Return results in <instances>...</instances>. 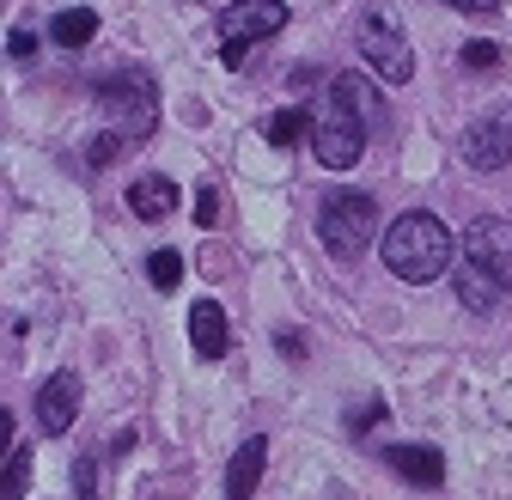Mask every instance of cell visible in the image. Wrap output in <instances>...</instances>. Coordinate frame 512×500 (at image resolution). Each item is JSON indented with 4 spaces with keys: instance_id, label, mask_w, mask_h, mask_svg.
Listing matches in <instances>:
<instances>
[{
    "instance_id": "cb8c5ba5",
    "label": "cell",
    "mask_w": 512,
    "mask_h": 500,
    "mask_svg": "<svg viewBox=\"0 0 512 500\" xmlns=\"http://www.w3.org/2000/svg\"><path fill=\"white\" fill-rule=\"evenodd\" d=\"M116 147H122V135H116V129H104V135L92 141V165H110V159H116Z\"/></svg>"
},
{
    "instance_id": "d6986e66",
    "label": "cell",
    "mask_w": 512,
    "mask_h": 500,
    "mask_svg": "<svg viewBox=\"0 0 512 500\" xmlns=\"http://www.w3.org/2000/svg\"><path fill=\"white\" fill-rule=\"evenodd\" d=\"M74 488H80V500H98V458L92 452L74 464Z\"/></svg>"
},
{
    "instance_id": "5bb4252c",
    "label": "cell",
    "mask_w": 512,
    "mask_h": 500,
    "mask_svg": "<svg viewBox=\"0 0 512 500\" xmlns=\"http://www.w3.org/2000/svg\"><path fill=\"white\" fill-rule=\"evenodd\" d=\"M128 208H135V220H165L171 208H177V183L171 177H135L128 183Z\"/></svg>"
},
{
    "instance_id": "277c9868",
    "label": "cell",
    "mask_w": 512,
    "mask_h": 500,
    "mask_svg": "<svg viewBox=\"0 0 512 500\" xmlns=\"http://www.w3.org/2000/svg\"><path fill=\"white\" fill-rule=\"evenodd\" d=\"M372 232H378V202L366 190H330L317 202V238H324L336 263H354L372 244Z\"/></svg>"
},
{
    "instance_id": "603a6c76",
    "label": "cell",
    "mask_w": 512,
    "mask_h": 500,
    "mask_svg": "<svg viewBox=\"0 0 512 500\" xmlns=\"http://www.w3.org/2000/svg\"><path fill=\"white\" fill-rule=\"evenodd\" d=\"M214 214H220V190L208 183V190H196V220H202V226H214Z\"/></svg>"
},
{
    "instance_id": "ffe728a7",
    "label": "cell",
    "mask_w": 512,
    "mask_h": 500,
    "mask_svg": "<svg viewBox=\"0 0 512 500\" xmlns=\"http://www.w3.org/2000/svg\"><path fill=\"white\" fill-rule=\"evenodd\" d=\"M372 421H384V403H378V397H366V403H354V409H348V427H354V433H366Z\"/></svg>"
},
{
    "instance_id": "4fadbf2b",
    "label": "cell",
    "mask_w": 512,
    "mask_h": 500,
    "mask_svg": "<svg viewBox=\"0 0 512 500\" xmlns=\"http://www.w3.org/2000/svg\"><path fill=\"white\" fill-rule=\"evenodd\" d=\"M452 293H458V305H464V311L488 318V311L500 305V293H506V287H500L482 263H470V257H464V263H458V275H452Z\"/></svg>"
},
{
    "instance_id": "ba28073f",
    "label": "cell",
    "mask_w": 512,
    "mask_h": 500,
    "mask_svg": "<svg viewBox=\"0 0 512 500\" xmlns=\"http://www.w3.org/2000/svg\"><path fill=\"white\" fill-rule=\"evenodd\" d=\"M464 257L482 263V269L512 293V220H500V214L470 220V226H464Z\"/></svg>"
},
{
    "instance_id": "52a82bcc",
    "label": "cell",
    "mask_w": 512,
    "mask_h": 500,
    "mask_svg": "<svg viewBox=\"0 0 512 500\" xmlns=\"http://www.w3.org/2000/svg\"><path fill=\"white\" fill-rule=\"evenodd\" d=\"M458 153L470 171H500L512 159V104H488L476 122H464Z\"/></svg>"
},
{
    "instance_id": "7a4b0ae2",
    "label": "cell",
    "mask_w": 512,
    "mask_h": 500,
    "mask_svg": "<svg viewBox=\"0 0 512 500\" xmlns=\"http://www.w3.org/2000/svg\"><path fill=\"white\" fill-rule=\"evenodd\" d=\"M378 250H384V269H391L397 281H415L421 287V281L445 275V263H452V232H445L439 214L409 208V214H397L391 226H384Z\"/></svg>"
},
{
    "instance_id": "6da1fadb",
    "label": "cell",
    "mask_w": 512,
    "mask_h": 500,
    "mask_svg": "<svg viewBox=\"0 0 512 500\" xmlns=\"http://www.w3.org/2000/svg\"><path fill=\"white\" fill-rule=\"evenodd\" d=\"M366 98H372V86H366V74L354 68V74H336V86H330V104L317 110V122H311V153H317V165H330V171H348L354 159H360V147H366Z\"/></svg>"
},
{
    "instance_id": "2e32d148",
    "label": "cell",
    "mask_w": 512,
    "mask_h": 500,
    "mask_svg": "<svg viewBox=\"0 0 512 500\" xmlns=\"http://www.w3.org/2000/svg\"><path fill=\"white\" fill-rule=\"evenodd\" d=\"M311 110H299V104H287V110H275L269 122H263V135H269V147H293V141H311Z\"/></svg>"
},
{
    "instance_id": "44dd1931",
    "label": "cell",
    "mask_w": 512,
    "mask_h": 500,
    "mask_svg": "<svg viewBox=\"0 0 512 500\" xmlns=\"http://www.w3.org/2000/svg\"><path fill=\"white\" fill-rule=\"evenodd\" d=\"M494 61H500V49H494V43H482V37H476V43H464V68H482V74H488Z\"/></svg>"
},
{
    "instance_id": "7c38bea8",
    "label": "cell",
    "mask_w": 512,
    "mask_h": 500,
    "mask_svg": "<svg viewBox=\"0 0 512 500\" xmlns=\"http://www.w3.org/2000/svg\"><path fill=\"white\" fill-rule=\"evenodd\" d=\"M263 464H269V440L250 433V440L232 452V470H226V500H250L256 482H263Z\"/></svg>"
},
{
    "instance_id": "9a60e30c",
    "label": "cell",
    "mask_w": 512,
    "mask_h": 500,
    "mask_svg": "<svg viewBox=\"0 0 512 500\" xmlns=\"http://www.w3.org/2000/svg\"><path fill=\"white\" fill-rule=\"evenodd\" d=\"M49 37H55V49H86V43L98 37V13H92V7L55 13V19H49Z\"/></svg>"
},
{
    "instance_id": "5b68a950",
    "label": "cell",
    "mask_w": 512,
    "mask_h": 500,
    "mask_svg": "<svg viewBox=\"0 0 512 500\" xmlns=\"http://www.w3.org/2000/svg\"><path fill=\"white\" fill-rule=\"evenodd\" d=\"M360 55H366V68L384 80V86H409L415 80V49H409V31L391 7H366L360 13Z\"/></svg>"
},
{
    "instance_id": "484cf974",
    "label": "cell",
    "mask_w": 512,
    "mask_h": 500,
    "mask_svg": "<svg viewBox=\"0 0 512 500\" xmlns=\"http://www.w3.org/2000/svg\"><path fill=\"white\" fill-rule=\"evenodd\" d=\"M281 354H287V360H299V354H305V342H299V330H287V336H281Z\"/></svg>"
},
{
    "instance_id": "d4e9b609",
    "label": "cell",
    "mask_w": 512,
    "mask_h": 500,
    "mask_svg": "<svg viewBox=\"0 0 512 500\" xmlns=\"http://www.w3.org/2000/svg\"><path fill=\"white\" fill-rule=\"evenodd\" d=\"M445 7H464V13H494L500 0H445Z\"/></svg>"
},
{
    "instance_id": "8992f818",
    "label": "cell",
    "mask_w": 512,
    "mask_h": 500,
    "mask_svg": "<svg viewBox=\"0 0 512 500\" xmlns=\"http://www.w3.org/2000/svg\"><path fill=\"white\" fill-rule=\"evenodd\" d=\"M287 25V7L281 0H232L220 13V61L226 68H244V49L256 37H275Z\"/></svg>"
},
{
    "instance_id": "e0dca14e",
    "label": "cell",
    "mask_w": 512,
    "mask_h": 500,
    "mask_svg": "<svg viewBox=\"0 0 512 500\" xmlns=\"http://www.w3.org/2000/svg\"><path fill=\"white\" fill-rule=\"evenodd\" d=\"M147 281H153L159 293H171V287L183 281V257H177V250H153V257H147Z\"/></svg>"
},
{
    "instance_id": "7402d4cb",
    "label": "cell",
    "mask_w": 512,
    "mask_h": 500,
    "mask_svg": "<svg viewBox=\"0 0 512 500\" xmlns=\"http://www.w3.org/2000/svg\"><path fill=\"white\" fill-rule=\"evenodd\" d=\"M7 55H13V61H31V55H37V37H31L25 25H13V31H7Z\"/></svg>"
},
{
    "instance_id": "30bf717a",
    "label": "cell",
    "mask_w": 512,
    "mask_h": 500,
    "mask_svg": "<svg viewBox=\"0 0 512 500\" xmlns=\"http://www.w3.org/2000/svg\"><path fill=\"white\" fill-rule=\"evenodd\" d=\"M189 342H196L202 360H220L232 348V324H226L220 299H196V305H189Z\"/></svg>"
},
{
    "instance_id": "ac0fdd59",
    "label": "cell",
    "mask_w": 512,
    "mask_h": 500,
    "mask_svg": "<svg viewBox=\"0 0 512 500\" xmlns=\"http://www.w3.org/2000/svg\"><path fill=\"white\" fill-rule=\"evenodd\" d=\"M25 482H31V452H25V446H13V452H7V488H0V500H19V494H25Z\"/></svg>"
},
{
    "instance_id": "3957f363",
    "label": "cell",
    "mask_w": 512,
    "mask_h": 500,
    "mask_svg": "<svg viewBox=\"0 0 512 500\" xmlns=\"http://www.w3.org/2000/svg\"><path fill=\"white\" fill-rule=\"evenodd\" d=\"M98 110L122 141H147L159 129V86L147 68H116L98 80Z\"/></svg>"
},
{
    "instance_id": "8fae6325",
    "label": "cell",
    "mask_w": 512,
    "mask_h": 500,
    "mask_svg": "<svg viewBox=\"0 0 512 500\" xmlns=\"http://www.w3.org/2000/svg\"><path fill=\"white\" fill-rule=\"evenodd\" d=\"M384 464H391L409 488H439V482H445L439 446H384Z\"/></svg>"
},
{
    "instance_id": "9c48e42d",
    "label": "cell",
    "mask_w": 512,
    "mask_h": 500,
    "mask_svg": "<svg viewBox=\"0 0 512 500\" xmlns=\"http://www.w3.org/2000/svg\"><path fill=\"white\" fill-rule=\"evenodd\" d=\"M80 415V379L74 372H49L43 391H37V427L43 433H68Z\"/></svg>"
}]
</instances>
